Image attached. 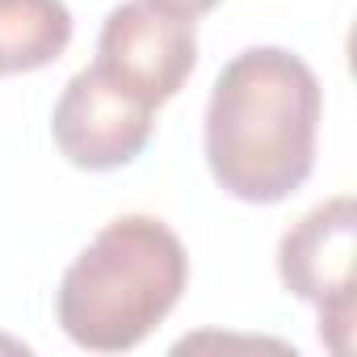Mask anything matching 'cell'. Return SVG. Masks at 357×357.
I'll return each mask as SVG.
<instances>
[{
  "instance_id": "1",
  "label": "cell",
  "mask_w": 357,
  "mask_h": 357,
  "mask_svg": "<svg viewBox=\"0 0 357 357\" xmlns=\"http://www.w3.org/2000/svg\"><path fill=\"white\" fill-rule=\"evenodd\" d=\"M324 89L286 47H248L223 63L206 101V164L223 194L286 202L315 168Z\"/></svg>"
},
{
  "instance_id": "2",
  "label": "cell",
  "mask_w": 357,
  "mask_h": 357,
  "mask_svg": "<svg viewBox=\"0 0 357 357\" xmlns=\"http://www.w3.org/2000/svg\"><path fill=\"white\" fill-rule=\"evenodd\" d=\"M190 286L185 244L155 215H118L63 269L55 319L89 353H130Z\"/></svg>"
},
{
  "instance_id": "3",
  "label": "cell",
  "mask_w": 357,
  "mask_h": 357,
  "mask_svg": "<svg viewBox=\"0 0 357 357\" xmlns=\"http://www.w3.org/2000/svg\"><path fill=\"white\" fill-rule=\"evenodd\" d=\"M353 257H357V202L349 194L311 206L278 244L282 286L315 307L319 340L332 353L353 349Z\"/></svg>"
},
{
  "instance_id": "4",
  "label": "cell",
  "mask_w": 357,
  "mask_h": 357,
  "mask_svg": "<svg viewBox=\"0 0 357 357\" xmlns=\"http://www.w3.org/2000/svg\"><path fill=\"white\" fill-rule=\"evenodd\" d=\"M93 63L143 105L160 109L198 68V26L185 13L164 9L160 0H122L97 34Z\"/></svg>"
},
{
  "instance_id": "5",
  "label": "cell",
  "mask_w": 357,
  "mask_h": 357,
  "mask_svg": "<svg viewBox=\"0 0 357 357\" xmlns=\"http://www.w3.org/2000/svg\"><path fill=\"white\" fill-rule=\"evenodd\" d=\"M155 109L143 105L135 93L114 84L97 63L80 68L51 114V139L72 168L84 172H114L139 160L151 143Z\"/></svg>"
},
{
  "instance_id": "6",
  "label": "cell",
  "mask_w": 357,
  "mask_h": 357,
  "mask_svg": "<svg viewBox=\"0 0 357 357\" xmlns=\"http://www.w3.org/2000/svg\"><path fill=\"white\" fill-rule=\"evenodd\" d=\"M72 43V9L63 0H0V76L55 63Z\"/></svg>"
},
{
  "instance_id": "7",
  "label": "cell",
  "mask_w": 357,
  "mask_h": 357,
  "mask_svg": "<svg viewBox=\"0 0 357 357\" xmlns=\"http://www.w3.org/2000/svg\"><path fill=\"white\" fill-rule=\"evenodd\" d=\"M164 9H172V13H185V17H202V13H211L219 0H160Z\"/></svg>"
}]
</instances>
